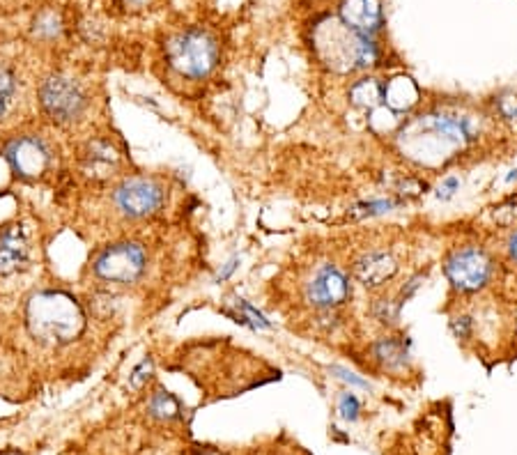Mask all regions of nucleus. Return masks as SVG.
Segmentation results:
<instances>
[{"instance_id":"obj_24","label":"nucleus","mask_w":517,"mask_h":455,"mask_svg":"<svg viewBox=\"0 0 517 455\" xmlns=\"http://www.w3.org/2000/svg\"><path fill=\"white\" fill-rule=\"evenodd\" d=\"M402 306L398 304V299H380L378 304L372 306V315L378 318L382 325H396L398 318H400Z\"/></svg>"},{"instance_id":"obj_6","label":"nucleus","mask_w":517,"mask_h":455,"mask_svg":"<svg viewBox=\"0 0 517 455\" xmlns=\"http://www.w3.org/2000/svg\"><path fill=\"white\" fill-rule=\"evenodd\" d=\"M147 256L140 244L122 242L106 247L97 258H95V277L102 278L106 283H120V286H129L136 283L143 271H146Z\"/></svg>"},{"instance_id":"obj_28","label":"nucleus","mask_w":517,"mask_h":455,"mask_svg":"<svg viewBox=\"0 0 517 455\" xmlns=\"http://www.w3.org/2000/svg\"><path fill=\"white\" fill-rule=\"evenodd\" d=\"M331 373L336 375V378L339 379H343V382H348L350 387H354V389H368L370 387V384L366 382V379L363 378H359L357 373H352V370H348V369H343V366H331Z\"/></svg>"},{"instance_id":"obj_14","label":"nucleus","mask_w":517,"mask_h":455,"mask_svg":"<svg viewBox=\"0 0 517 455\" xmlns=\"http://www.w3.org/2000/svg\"><path fill=\"white\" fill-rule=\"evenodd\" d=\"M421 102V90L410 76H393L391 81L384 83V99L382 104L391 108L393 113H410L416 104Z\"/></svg>"},{"instance_id":"obj_25","label":"nucleus","mask_w":517,"mask_h":455,"mask_svg":"<svg viewBox=\"0 0 517 455\" xmlns=\"http://www.w3.org/2000/svg\"><path fill=\"white\" fill-rule=\"evenodd\" d=\"M359 412H361V402L352 391H345L339 396V414L345 421H357Z\"/></svg>"},{"instance_id":"obj_31","label":"nucleus","mask_w":517,"mask_h":455,"mask_svg":"<svg viewBox=\"0 0 517 455\" xmlns=\"http://www.w3.org/2000/svg\"><path fill=\"white\" fill-rule=\"evenodd\" d=\"M426 189H428V185L426 182H421V179H416V177H407L405 182L400 185V194L402 196H421V194H426Z\"/></svg>"},{"instance_id":"obj_15","label":"nucleus","mask_w":517,"mask_h":455,"mask_svg":"<svg viewBox=\"0 0 517 455\" xmlns=\"http://www.w3.org/2000/svg\"><path fill=\"white\" fill-rule=\"evenodd\" d=\"M348 99L352 106L361 108V111H372V108L382 106L384 99V83H380L378 78L366 76L359 78L350 86Z\"/></svg>"},{"instance_id":"obj_27","label":"nucleus","mask_w":517,"mask_h":455,"mask_svg":"<svg viewBox=\"0 0 517 455\" xmlns=\"http://www.w3.org/2000/svg\"><path fill=\"white\" fill-rule=\"evenodd\" d=\"M451 331H453V336L458 340L471 339V334H474V320L469 315H458V318L451 320Z\"/></svg>"},{"instance_id":"obj_13","label":"nucleus","mask_w":517,"mask_h":455,"mask_svg":"<svg viewBox=\"0 0 517 455\" xmlns=\"http://www.w3.org/2000/svg\"><path fill=\"white\" fill-rule=\"evenodd\" d=\"M396 271H398L396 260H393L389 253L382 251L366 253V256H361L357 262H354V277H357V281L366 288L384 286V283H389L393 277H396Z\"/></svg>"},{"instance_id":"obj_32","label":"nucleus","mask_w":517,"mask_h":455,"mask_svg":"<svg viewBox=\"0 0 517 455\" xmlns=\"http://www.w3.org/2000/svg\"><path fill=\"white\" fill-rule=\"evenodd\" d=\"M238 267H239V256H232L230 260L226 262V265H223V269L218 271V277H217V283H223V281H228V278L232 277V274H235V271H238Z\"/></svg>"},{"instance_id":"obj_10","label":"nucleus","mask_w":517,"mask_h":455,"mask_svg":"<svg viewBox=\"0 0 517 455\" xmlns=\"http://www.w3.org/2000/svg\"><path fill=\"white\" fill-rule=\"evenodd\" d=\"M5 159L16 175L35 179L51 166V150L39 136H21L5 147Z\"/></svg>"},{"instance_id":"obj_33","label":"nucleus","mask_w":517,"mask_h":455,"mask_svg":"<svg viewBox=\"0 0 517 455\" xmlns=\"http://www.w3.org/2000/svg\"><path fill=\"white\" fill-rule=\"evenodd\" d=\"M508 253H511L512 260L517 262V230H515V233H512V238L508 239Z\"/></svg>"},{"instance_id":"obj_16","label":"nucleus","mask_w":517,"mask_h":455,"mask_svg":"<svg viewBox=\"0 0 517 455\" xmlns=\"http://www.w3.org/2000/svg\"><path fill=\"white\" fill-rule=\"evenodd\" d=\"M83 161H86L87 173H92L95 177H106L111 175V170L117 168V152L108 141H95L87 146Z\"/></svg>"},{"instance_id":"obj_21","label":"nucleus","mask_w":517,"mask_h":455,"mask_svg":"<svg viewBox=\"0 0 517 455\" xmlns=\"http://www.w3.org/2000/svg\"><path fill=\"white\" fill-rule=\"evenodd\" d=\"M370 117H368V122H370V129L375 131V134L384 136V134H391V131H396L398 126H400V117H398V113H393L391 108H387L382 104V106L372 108Z\"/></svg>"},{"instance_id":"obj_34","label":"nucleus","mask_w":517,"mask_h":455,"mask_svg":"<svg viewBox=\"0 0 517 455\" xmlns=\"http://www.w3.org/2000/svg\"><path fill=\"white\" fill-rule=\"evenodd\" d=\"M146 3H150V0H127V5H134V7H143Z\"/></svg>"},{"instance_id":"obj_26","label":"nucleus","mask_w":517,"mask_h":455,"mask_svg":"<svg viewBox=\"0 0 517 455\" xmlns=\"http://www.w3.org/2000/svg\"><path fill=\"white\" fill-rule=\"evenodd\" d=\"M152 373H155V363H152V359H143V361L134 369V373L129 375V384L134 389H143L147 384V379L152 378Z\"/></svg>"},{"instance_id":"obj_29","label":"nucleus","mask_w":517,"mask_h":455,"mask_svg":"<svg viewBox=\"0 0 517 455\" xmlns=\"http://www.w3.org/2000/svg\"><path fill=\"white\" fill-rule=\"evenodd\" d=\"M460 185H462V182H460V177H455V175H449V177L441 179V185L437 187L435 196L440 200H451L460 191Z\"/></svg>"},{"instance_id":"obj_17","label":"nucleus","mask_w":517,"mask_h":455,"mask_svg":"<svg viewBox=\"0 0 517 455\" xmlns=\"http://www.w3.org/2000/svg\"><path fill=\"white\" fill-rule=\"evenodd\" d=\"M372 357L382 363L389 370L405 369L410 361V340L400 339H382L372 345Z\"/></svg>"},{"instance_id":"obj_30","label":"nucleus","mask_w":517,"mask_h":455,"mask_svg":"<svg viewBox=\"0 0 517 455\" xmlns=\"http://www.w3.org/2000/svg\"><path fill=\"white\" fill-rule=\"evenodd\" d=\"M497 108L502 113V117L517 122V95H503V97H499Z\"/></svg>"},{"instance_id":"obj_22","label":"nucleus","mask_w":517,"mask_h":455,"mask_svg":"<svg viewBox=\"0 0 517 455\" xmlns=\"http://www.w3.org/2000/svg\"><path fill=\"white\" fill-rule=\"evenodd\" d=\"M396 207V200L391 198H370L363 200V203L354 205L352 214L354 217H380V214H387Z\"/></svg>"},{"instance_id":"obj_9","label":"nucleus","mask_w":517,"mask_h":455,"mask_svg":"<svg viewBox=\"0 0 517 455\" xmlns=\"http://www.w3.org/2000/svg\"><path fill=\"white\" fill-rule=\"evenodd\" d=\"M352 295L348 277L336 265H322L306 286V299L315 308H339Z\"/></svg>"},{"instance_id":"obj_7","label":"nucleus","mask_w":517,"mask_h":455,"mask_svg":"<svg viewBox=\"0 0 517 455\" xmlns=\"http://www.w3.org/2000/svg\"><path fill=\"white\" fill-rule=\"evenodd\" d=\"M446 278L458 292L471 295L483 290L492 278V260L483 248L464 247L455 248L444 262Z\"/></svg>"},{"instance_id":"obj_3","label":"nucleus","mask_w":517,"mask_h":455,"mask_svg":"<svg viewBox=\"0 0 517 455\" xmlns=\"http://www.w3.org/2000/svg\"><path fill=\"white\" fill-rule=\"evenodd\" d=\"M30 329L46 343H67L81 331L83 313L69 297L44 292L30 301Z\"/></svg>"},{"instance_id":"obj_1","label":"nucleus","mask_w":517,"mask_h":455,"mask_svg":"<svg viewBox=\"0 0 517 455\" xmlns=\"http://www.w3.org/2000/svg\"><path fill=\"white\" fill-rule=\"evenodd\" d=\"M476 138L474 120L460 113H426L400 126L398 146L402 157L419 166L446 164Z\"/></svg>"},{"instance_id":"obj_11","label":"nucleus","mask_w":517,"mask_h":455,"mask_svg":"<svg viewBox=\"0 0 517 455\" xmlns=\"http://www.w3.org/2000/svg\"><path fill=\"white\" fill-rule=\"evenodd\" d=\"M30 239L21 223H12L0 230V277H12L28 267Z\"/></svg>"},{"instance_id":"obj_19","label":"nucleus","mask_w":517,"mask_h":455,"mask_svg":"<svg viewBox=\"0 0 517 455\" xmlns=\"http://www.w3.org/2000/svg\"><path fill=\"white\" fill-rule=\"evenodd\" d=\"M235 308H238V313H230V318L235 322H239V325L244 327H251V329H269V320H267L256 306L248 304L247 299H235Z\"/></svg>"},{"instance_id":"obj_18","label":"nucleus","mask_w":517,"mask_h":455,"mask_svg":"<svg viewBox=\"0 0 517 455\" xmlns=\"http://www.w3.org/2000/svg\"><path fill=\"white\" fill-rule=\"evenodd\" d=\"M147 412L155 419H161V421H173V419L179 417L182 407H179V400L173 393L159 389V391L152 393V398L147 400Z\"/></svg>"},{"instance_id":"obj_4","label":"nucleus","mask_w":517,"mask_h":455,"mask_svg":"<svg viewBox=\"0 0 517 455\" xmlns=\"http://www.w3.org/2000/svg\"><path fill=\"white\" fill-rule=\"evenodd\" d=\"M166 60L184 78H205L218 63V44L203 28L173 35L166 44Z\"/></svg>"},{"instance_id":"obj_2","label":"nucleus","mask_w":517,"mask_h":455,"mask_svg":"<svg viewBox=\"0 0 517 455\" xmlns=\"http://www.w3.org/2000/svg\"><path fill=\"white\" fill-rule=\"evenodd\" d=\"M315 51L336 72H357L378 63L380 51L372 37L354 33L343 21H324L315 28Z\"/></svg>"},{"instance_id":"obj_8","label":"nucleus","mask_w":517,"mask_h":455,"mask_svg":"<svg viewBox=\"0 0 517 455\" xmlns=\"http://www.w3.org/2000/svg\"><path fill=\"white\" fill-rule=\"evenodd\" d=\"M113 203L127 218H146L159 212L164 205V189L155 179L129 177L116 189Z\"/></svg>"},{"instance_id":"obj_20","label":"nucleus","mask_w":517,"mask_h":455,"mask_svg":"<svg viewBox=\"0 0 517 455\" xmlns=\"http://www.w3.org/2000/svg\"><path fill=\"white\" fill-rule=\"evenodd\" d=\"M16 97V74L10 67L0 65V120L7 116Z\"/></svg>"},{"instance_id":"obj_23","label":"nucleus","mask_w":517,"mask_h":455,"mask_svg":"<svg viewBox=\"0 0 517 455\" xmlns=\"http://www.w3.org/2000/svg\"><path fill=\"white\" fill-rule=\"evenodd\" d=\"M33 30L37 37L56 39L60 35V30H63V25H60L58 15H54V12H42V15L37 16V21H35Z\"/></svg>"},{"instance_id":"obj_5","label":"nucleus","mask_w":517,"mask_h":455,"mask_svg":"<svg viewBox=\"0 0 517 455\" xmlns=\"http://www.w3.org/2000/svg\"><path fill=\"white\" fill-rule=\"evenodd\" d=\"M39 106L56 125H74L87 108V95L74 78L54 74L39 86Z\"/></svg>"},{"instance_id":"obj_12","label":"nucleus","mask_w":517,"mask_h":455,"mask_svg":"<svg viewBox=\"0 0 517 455\" xmlns=\"http://www.w3.org/2000/svg\"><path fill=\"white\" fill-rule=\"evenodd\" d=\"M340 21L354 33L372 37L384 25V15L380 0H343L339 7Z\"/></svg>"}]
</instances>
